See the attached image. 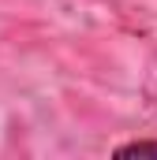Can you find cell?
Here are the masks:
<instances>
[{
  "label": "cell",
  "instance_id": "1",
  "mask_svg": "<svg viewBox=\"0 0 157 160\" xmlns=\"http://www.w3.org/2000/svg\"><path fill=\"white\" fill-rule=\"evenodd\" d=\"M131 153H157V142H131L120 149V157H131Z\"/></svg>",
  "mask_w": 157,
  "mask_h": 160
}]
</instances>
